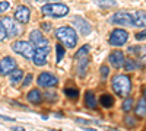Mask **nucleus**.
<instances>
[{
	"mask_svg": "<svg viewBox=\"0 0 146 131\" xmlns=\"http://www.w3.org/2000/svg\"><path fill=\"white\" fill-rule=\"evenodd\" d=\"M56 51H57V63H58V61H62V60H63V57H64V48H63L62 45H58V44H57Z\"/></svg>",
	"mask_w": 146,
	"mask_h": 131,
	"instance_id": "obj_27",
	"label": "nucleus"
},
{
	"mask_svg": "<svg viewBox=\"0 0 146 131\" xmlns=\"http://www.w3.org/2000/svg\"><path fill=\"white\" fill-rule=\"evenodd\" d=\"M12 50H13L15 53L23 55L25 58H31L32 60V55H34V45L31 42H27V41H16L13 42V45H12Z\"/></svg>",
	"mask_w": 146,
	"mask_h": 131,
	"instance_id": "obj_4",
	"label": "nucleus"
},
{
	"mask_svg": "<svg viewBox=\"0 0 146 131\" xmlns=\"http://www.w3.org/2000/svg\"><path fill=\"white\" fill-rule=\"evenodd\" d=\"M143 95H145V99H146V88L143 89Z\"/></svg>",
	"mask_w": 146,
	"mask_h": 131,
	"instance_id": "obj_38",
	"label": "nucleus"
},
{
	"mask_svg": "<svg viewBox=\"0 0 146 131\" xmlns=\"http://www.w3.org/2000/svg\"><path fill=\"white\" fill-rule=\"evenodd\" d=\"M41 28H42L44 31H50V29H51V23H48V22H42V23H41Z\"/></svg>",
	"mask_w": 146,
	"mask_h": 131,
	"instance_id": "obj_34",
	"label": "nucleus"
},
{
	"mask_svg": "<svg viewBox=\"0 0 146 131\" xmlns=\"http://www.w3.org/2000/svg\"><path fill=\"white\" fill-rule=\"evenodd\" d=\"M88 66H89V60H88V58L86 57H82V60L78 63V74L79 76H83L85 74V71H86L88 70Z\"/></svg>",
	"mask_w": 146,
	"mask_h": 131,
	"instance_id": "obj_22",
	"label": "nucleus"
},
{
	"mask_svg": "<svg viewBox=\"0 0 146 131\" xmlns=\"http://www.w3.org/2000/svg\"><path fill=\"white\" fill-rule=\"evenodd\" d=\"M111 22L114 25H123V26H133V18L127 12H117L113 15Z\"/></svg>",
	"mask_w": 146,
	"mask_h": 131,
	"instance_id": "obj_8",
	"label": "nucleus"
},
{
	"mask_svg": "<svg viewBox=\"0 0 146 131\" xmlns=\"http://www.w3.org/2000/svg\"><path fill=\"white\" fill-rule=\"evenodd\" d=\"M9 9V2H0V13Z\"/></svg>",
	"mask_w": 146,
	"mask_h": 131,
	"instance_id": "obj_31",
	"label": "nucleus"
},
{
	"mask_svg": "<svg viewBox=\"0 0 146 131\" xmlns=\"http://www.w3.org/2000/svg\"><path fill=\"white\" fill-rule=\"evenodd\" d=\"M6 37H7V35H6V29H5V26H3L2 19H0V41H3Z\"/></svg>",
	"mask_w": 146,
	"mask_h": 131,
	"instance_id": "obj_29",
	"label": "nucleus"
},
{
	"mask_svg": "<svg viewBox=\"0 0 146 131\" xmlns=\"http://www.w3.org/2000/svg\"><path fill=\"white\" fill-rule=\"evenodd\" d=\"M29 41L34 47H42V45H48V39L45 37H42V34L40 31H32L29 34Z\"/></svg>",
	"mask_w": 146,
	"mask_h": 131,
	"instance_id": "obj_12",
	"label": "nucleus"
},
{
	"mask_svg": "<svg viewBox=\"0 0 146 131\" xmlns=\"http://www.w3.org/2000/svg\"><path fill=\"white\" fill-rule=\"evenodd\" d=\"M126 125L135 127V125H136V122H135V121H131V120H130V117H127V120H126Z\"/></svg>",
	"mask_w": 146,
	"mask_h": 131,
	"instance_id": "obj_36",
	"label": "nucleus"
},
{
	"mask_svg": "<svg viewBox=\"0 0 146 131\" xmlns=\"http://www.w3.org/2000/svg\"><path fill=\"white\" fill-rule=\"evenodd\" d=\"M36 83H38V86L41 88H54L58 85V79L51 74V73H47V71H42V73L38 76V79H36Z\"/></svg>",
	"mask_w": 146,
	"mask_h": 131,
	"instance_id": "obj_7",
	"label": "nucleus"
},
{
	"mask_svg": "<svg viewBox=\"0 0 146 131\" xmlns=\"http://www.w3.org/2000/svg\"><path fill=\"white\" fill-rule=\"evenodd\" d=\"M57 39L62 42L66 48H75L78 44V35L76 31L70 26H62L56 31Z\"/></svg>",
	"mask_w": 146,
	"mask_h": 131,
	"instance_id": "obj_1",
	"label": "nucleus"
},
{
	"mask_svg": "<svg viewBox=\"0 0 146 131\" xmlns=\"http://www.w3.org/2000/svg\"><path fill=\"white\" fill-rule=\"evenodd\" d=\"M88 51H89V45H83V47H82V48H80V50H79V51H78V53L75 54V58H79V57H83V55H85V54H86Z\"/></svg>",
	"mask_w": 146,
	"mask_h": 131,
	"instance_id": "obj_28",
	"label": "nucleus"
},
{
	"mask_svg": "<svg viewBox=\"0 0 146 131\" xmlns=\"http://www.w3.org/2000/svg\"><path fill=\"white\" fill-rule=\"evenodd\" d=\"M124 67H126V70L127 71H135L136 68H139L140 67V64L139 63H136L135 60H131V58H127V60H124V64H123Z\"/></svg>",
	"mask_w": 146,
	"mask_h": 131,
	"instance_id": "obj_23",
	"label": "nucleus"
},
{
	"mask_svg": "<svg viewBox=\"0 0 146 131\" xmlns=\"http://www.w3.org/2000/svg\"><path fill=\"white\" fill-rule=\"evenodd\" d=\"M56 95H57V93H53V92H50V93H47V95H45V98H47V99H50V101H56V99H57V96H56Z\"/></svg>",
	"mask_w": 146,
	"mask_h": 131,
	"instance_id": "obj_35",
	"label": "nucleus"
},
{
	"mask_svg": "<svg viewBox=\"0 0 146 131\" xmlns=\"http://www.w3.org/2000/svg\"><path fill=\"white\" fill-rule=\"evenodd\" d=\"M9 74H10V83L12 85H18V83L22 80V77H23L22 70H19V68H13Z\"/></svg>",
	"mask_w": 146,
	"mask_h": 131,
	"instance_id": "obj_18",
	"label": "nucleus"
},
{
	"mask_svg": "<svg viewBox=\"0 0 146 131\" xmlns=\"http://www.w3.org/2000/svg\"><path fill=\"white\" fill-rule=\"evenodd\" d=\"M111 85H113V90L118 95V96H121V98H126L129 95V92H130V89H131V82L124 74H120V76L113 77V83H111Z\"/></svg>",
	"mask_w": 146,
	"mask_h": 131,
	"instance_id": "obj_2",
	"label": "nucleus"
},
{
	"mask_svg": "<svg viewBox=\"0 0 146 131\" xmlns=\"http://www.w3.org/2000/svg\"><path fill=\"white\" fill-rule=\"evenodd\" d=\"M124 54L121 53V51H113L111 54L108 55V61L111 63V66H114L115 68H120V67H123V64H124Z\"/></svg>",
	"mask_w": 146,
	"mask_h": 131,
	"instance_id": "obj_11",
	"label": "nucleus"
},
{
	"mask_svg": "<svg viewBox=\"0 0 146 131\" xmlns=\"http://www.w3.org/2000/svg\"><path fill=\"white\" fill-rule=\"evenodd\" d=\"M85 105H86L88 108H91V109H94L95 106H96V99H95V95H94L91 90H88L86 93H85Z\"/></svg>",
	"mask_w": 146,
	"mask_h": 131,
	"instance_id": "obj_20",
	"label": "nucleus"
},
{
	"mask_svg": "<svg viewBox=\"0 0 146 131\" xmlns=\"http://www.w3.org/2000/svg\"><path fill=\"white\" fill-rule=\"evenodd\" d=\"M27 98H28V101H29L31 103H34V105H38V103H41V101H42V96H41V93H40L38 89H32V90L27 95Z\"/></svg>",
	"mask_w": 146,
	"mask_h": 131,
	"instance_id": "obj_16",
	"label": "nucleus"
},
{
	"mask_svg": "<svg viewBox=\"0 0 146 131\" xmlns=\"http://www.w3.org/2000/svg\"><path fill=\"white\" fill-rule=\"evenodd\" d=\"M100 102H101V105L104 106V108H111V106L114 105V98L110 93H104V95H101Z\"/></svg>",
	"mask_w": 146,
	"mask_h": 131,
	"instance_id": "obj_19",
	"label": "nucleus"
},
{
	"mask_svg": "<svg viewBox=\"0 0 146 131\" xmlns=\"http://www.w3.org/2000/svg\"><path fill=\"white\" fill-rule=\"evenodd\" d=\"M96 3L100 6H105V7H113L117 5V2H114V0H96Z\"/></svg>",
	"mask_w": 146,
	"mask_h": 131,
	"instance_id": "obj_26",
	"label": "nucleus"
},
{
	"mask_svg": "<svg viewBox=\"0 0 146 131\" xmlns=\"http://www.w3.org/2000/svg\"><path fill=\"white\" fill-rule=\"evenodd\" d=\"M50 53V47L42 45V47H35L34 55H32V61L35 66H44L47 63V55Z\"/></svg>",
	"mask_w": 146,
	"mask_h": 131,
	"instance_id": "obj_5",
	"label": "nucleus"
},
{
	"mask_svg": "<svg viewBox=\"0 0 146 131\" xmlns=\"http://www.w3.org/2000/svg\"><path fill=\"white\" fill-rule=\"evenodd\" d=\"M2 22H3V26L6 29V35H7V37H16V35L19 34V29L16 26V23L12 20L10 18H3Z\"/></svg>",
	"mask_w": 146,
	"mask_h": 131,
	"instance_id": "obj_13",
	"label": "nucleus"
},
{
	"mask_svg": "<svg viewBox=\"0 0 146 131\" xmlns=\"http://www.w3.org/2000/svg\"><path fill=\"white\" fill-rule=\"evenodd\" d=\"M36 3H44V2H56V0H34Z\"/></svg>",
	"mask_w": 146,
	"mask_h": 131,
	"instance_id": "obj_37",
	"label": "nucleus"
},
{
	"mask_svg": "<svg viewBox=\"0 0 146 131\" xmlns=\"http://www.w3.org/2000/svg\"><path fill=\"white\" fill-rule=\"evenodd\" d=\"M133 18V26H139V28H146V12L137 10L131 15Z\"/></svg>",
	"mask_w": 146,
	"mask_h": 131,
	"instance_id": "obj_15",
	"label": "nucleus"
},
{
	"mask_svg": "<svg viewBox=\"0 0 146 131\" xmlns=\"http://www.w3.org/2000/svg\"><path fill=\"white\" fill-rule=\"evenodd\" d=\"M73 25L78 28V31H79L82 35H88V34H91V31H92V26L89 25V22L85 20V19H82V18H79V16H76L75 19H73Z\"/></svg>",
	"mask_w": 146,
	"mask_h": 131,
	"instance_id": "obj_10",
	"label": "nucleus"
},
{
	"mask_svg": "<svg viewBox=\"0 0 146 131\" xmlns=\"http://www.w3.org/2000/svg\"><path fill=\"white\" fill-rule=\"evenodd\" d=\"M15 67H16V61L13 60V58H12V57H5L3 60L0 61V74L6 76V74H9Z\"/></svg>",
	"mask_w": 146,
	"mask_h": 131,
	"instance_id": "obj_9",
	"label": "nucleus"
},
{
	"mask_svg": "<svg viewBox=\"0 0 146 131\" xmlns=\"http://www.w3.org/2000/svg\"><path fill=\"white\" fill-rule=\"evenodd\" d=\"M129 39V34L124 31V29H114L110 35V44L114 45V47H121L124 45Z\"/></svg>",
	"mask_w": 146,
	"mask_h": 131,
	"instance_id": "obj_6",
	"label": "nucleus"
},
{
	"mask_svg": "<svg viewBox=\"0 0 146 131\" xmlns=\"http://www.w3.org/2000/svg\"><path fill=\"white\" fill-rule=\"evenodd\" d=\"M121 108H123V111H124V112H129V111L133 108V99H131V98H127V99H124V102H123V106H121Z\"/></svg>",
	"mask_w": 146,
	"mask_h": 131,
	"instance_id": "obj_25",
	"label": "nucleus"
},
{
	"mask_svg": "<svg viewBox=\"0 0 146 131\" xmlns=\"http://www.w3.org/2000/svg\"><path fill=\"white\" fill-rule=\"evenodd\" d=\"M29 9L27 6H19L16 10H15V19L19 22V23H27L29 20Z\"/></svg>",
	"mask_w": 146,
	"mask_h": 131,
	"instance_id": "obj_14",
	"label": "nucleus"
},
{
	"mask_svg": "<svg viewBox=\"0 0 146 131\" xmlns=\"http://www.w3.org/2000/svg\"><path fill=\"white\" fill-rule=\"evenodd\" d=\"M129 53H131V54H135L136 57H140V58H142V57L146 55V45H140V47L135 45V47H130Z\"/></svg>",
	"mask_w": 146,
	"mask_h": 131,
	"instance_id": "obj_21",
	"label": "nucleus"
},
{
	"mask_svg": "<svg viewBox=\"0 0 146 131\" xmlns=\"http://www.w3.org/2000/svg\"><path fill=\"white\" fill-rule=\"evenodd\" d=\"M135 38H136L137 41H143V39H146V29L142 31V32H137V34L135 35Z\"/></svg>",
	"mask_w": 146,
	"mask_h": 131,
	"instance_id": "obj_30",
	"label": "nucleus"
},
{
	"mask_svg": "<svg viewBox=\"0 0 146 131\" xmlns=\"http://www.w3.org/2000/svg\"><path fill=\"white\" fill-rule=\"evenodd\" d=\"M135 114L139 118H146V99H140L137 102V106L135 108Z\"/></svg>",
	"mask_w": 146,
	"mask_h": 131,
	"instance_id": "obj_17",
	"label": "nucleus"
},
{
	"mask_svg": "<svg viewBox=\"0 0 146 131\" xmlns=\"http://www.w3.org/2000/svg\"><path fill=\"white\" fill-rule=\"evenodd\" d=\"M64 93L67 95V98H70V99H78L79 98V90L75 89V88H66Z\"/></svg>",
	"mask_w": 146,
	"mask_h": 131,
	"instance_id": "obj_24",
	"label": "nucleus"
},
{
	"mask_svg": "<svg viewBox=\"0 0 146 131\" xmlns=\"http://www.w3.org/2000/svg\"><path fill=\"white\" fill-rule=\"evenodd\" d=\"M31 82H32V74H28V76L25 77V80H23V86L31 85Z\"/></svg>",
	"mask_w": 146,
	"mask_h": 131,
	"instance_id": "obj_33",
	"label": "nucleus"
},
{
	"mask_svg": "<svg viewBox=\"0 0 146 131\" xmlns=\"http://www.w3.org/2000/svg\"><path fill=\"white\" fill-rule=\"evenodd\" d=\"M42 13L50 18H63L69 13V7L63 3H48L42 6Z\"/></svg>",
	"mask_w": 146,
	"mask_h": 131,
	"instance_id": "obj_3",
	"label": "nucleus"
},
{
	"mask_svg": "<svg viewBox=\"0 0 146 131\" xmlns=\"http://www.w3.org/2000/svg\"><path fill=\"white\" fill-rule=\"evenodd\" d=\"M108 73H110V68H108L107 66H102V67H101V77H107Z\"/></svg>",
	"mask_w": 146,
	"mask_h": 131,
	"instance_id": "obj_32",
	"label": "nucleus"
}]
</instances>
